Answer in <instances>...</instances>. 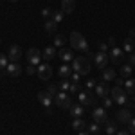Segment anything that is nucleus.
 I'll list each match as a JSON object with an SVG mask.
<instances>
[{
  "label": "nucleus",
  "mask_w": 135,
  "mask_h": 135,
  "mask_svg": "<svg viewBox=\"0 0 135 135\" xmlns=\"http://www.w3.org/2000/svg\"><path fill=\"white\" fill-rule=\"evenodd\" d=\"M70 45H72V49H76V51H79V52H85V54L90 52V49H88V42L85 40L83 34L78 32V31L70 32Z\"/></svg>",
  "instance_id": "obj_1"
},
{
  "label": "nucleus",
  "mask_w": 135,
  "mask_h": 135,
  "mask_svg": "<svg viewBox=\"0 0 135 135\" xmlns=\"http://www.w3.org/2000/svg\"><path fill=\"white\" fill-rule=\"evenodd\" d=\"M72 70L78 72L79 76H86V74L90 72V61H88V58H85V56L74 58L72 60Z\"/></svg>",
  "instance_id": "obj_2"
},
{
  "label": "nucleus",
  "mask_w": 135,
  "mask_h": 135,
  "mask_svg": "<svg viewBox=\"0 0 135 135\" xmlns=\"http://www.w3.org/2000/svg\"><path fill=\"white\" fill-rule=\"evenodd\" d=\"M110 94H112V97H114V103H117V104H126L128 103V94H126V90L121 85L114 86V88L110 90Z\"/></svg>",
  "instance_id": "obj_3"
},
{
  "label": "nucleus",
  "mask_w": 135,
  "mask_h": 135,
  "mask_svg": "<svg viewBox=\"0 0 135 135\" xmlns=\"http://www.w3.org/2000/svg\"><path fill=\"white\" fill-rule=\"evenodd\" d=\"M54 103L58 104L60 108H67V110L72 108V99H70V95L67 92H58V95L54 97Z\"/></svg>",
  "instance_id": "obj_4"
},
{
  "label": "nucleus",
  "mask_w": 135,
  "mask_h": 135,
  "mask_svg": "<svg viewBox=\"0 0 135 135\" xmlns=\"http://www.w3.org/2000/svg\"><path fill=\"white\" fill-rule=\"evenodd\" d=\"M25 58H27V63H29V65L38 67V65H40V61H42V52L38 51L36 47H32V49H29V51H27Z\"/></svg>",
  "instance_id": "obj_5"
},
{
  "label": "nucleus",
  "mask_w": 135,
  "mask_h": 135,
  "mask_svg": "<svg viewBox=\"0 0 135 135\" xmlns=\"http://www.w3.org/2000/svg\"><path fill=\"white\" fill-rule=\"evenodd\" d=\"M78 99H79V104H83V106H95V97L88 88L78 94Z\"/></svg>",
  "instance_id": "obj_6"
},
{
  "label": "nucleus",
  "mask_w": 135,
  "mask_h": 135,
  "mask_svg": "<svg viewBox=\"0 0 135 135\" xmlns=\"http://www.w3.org/2000/svg\"><path fill=\"white\" fill-rule=\"evenodd\" d=\"M36 74H38V78L43 79V81H49L52 78V67L49 63H42V65H38V69H36Z\"/></svg>",
  "instance_id": "obj_7"
},
{
  "label": "nucleus",
  "mask_w": 135,
  "mask_h": 135,
  "mask_svg": "<svg viewBox=\"0 0 135 135\" xmlns=\"http://www.w3.org/2000/svg\"><path fill=\"white\" fill-rule=\"evenodd\" d=\"M38 101H40V104L42 106H45V110H47V114H51V104L52 101H54V97H52L51 94L47 92V90H43V92H38Z\"/></svg>",
  "instance_id": "obj_8"
},
{
  "label": "nucleus",
  "mask_w": 135,
  "mask_h": 135,
  "mask_svg": "<svg viewBox=\"0 0 135 135\" xmlns=\"http://www.w3.org/2000/svg\"><path fill=\"white\" fill-rule=\"evenodd\" d=\"M110 60V56H108V52H95L94 54V63H95V67L99 69V70H104L106 69V63Z\"/></svg>",
  "instance_id": "obj_9"
},
{
  "label": "nucleus",
  "mask_w": 135,
  "mask_h": 135,
  "mask_svg": "<svg viewBox=\"0 0 135 135\" xmlns=\"http://www.w3.org/2000/svg\"><path fill=\"white\" fill-rule=\"evenodd\" d=\"M124 54L126 52L121 49V47H114V49H110V61L114 63V65H121L123 60H124Z\"/></svg>",
  "instance_id": "obj_10"
},
{
  "label": "nucleus",
  "mask_w": 135,
  "mask_h": 135,
  "mask_svg": "<svg viewBox=\"0 0 135 135\" xmlns=\"http://www.w3.org/2000/svg\"><path fill=\"white\" fill-rule=\"evenodd\" d=\"M92 119L95 123H99V124H104L106 121H108V114H106V108H99V106H95L92 112Z\"/></svg>",
  "instance_id": "obj_11"
},
{
  "label": "nucleus",
  "mask_w": 135,
  "mask_h": 135,
  "mask_svg": "<svg viewBox=\"0 0 135 135\" xmlns=\"http://www.w3.org/2000/svg\"><path fill=\"white\" fill-rule=\"evenodd\" d=\"M20 56H22V49H20V45H11L9 47V52H7V58H9V61L13 63H18V60H20Z\"/></svg>",
  "instance_id": "obj_12"
},
{
  "label": "nucleus",
  "mask_w": 135,
  "mask_h": 135,
  "mask_svg": "<svg viewBox=\"0 0 135 135\" xmlns=\"http://www.w3.org/2000/svg\"><path fill=\"white\" fill-rule=\"evenodd\" d=\"M132 110L130 108H121L119 112H117V121L119 123H123V124H128L130 121H132Z\"/></svg>",
  "instance_id": "obj_13"
},
{
  "label": "nucleus",
  "mask_w": 135,
  "mask_h": 135,
  "mask_svg": "<svg viewBox=\"0 0 135 135\" xmlns=\"http://www.w3.org/2000/svg\"><path fill=\"white\" fill-rule=\"evenodd\" d=\"M108 94H110V88H108L106 81H104V83H97V85H95V95H97V97L104 99V97H108Z\"/></svg>",
  "instance_id": "obj_14"
},
{
  "label": "nucleus",
  "mask_w": 135,
  "mask_h": 135,
  "mask_svg": "<svg viewBox=\"0 0 135 135\" xmlns=\"http://www.w3.org/2000/svg\"><path fill=\"white\" fill-rule=\"evenodd\" d=\"M6 72L9 74L11 78H18V76L22 74V67L18 65V63H13V61H11L9 65L6 67Z\"/></svg>",
  "instance_id": "obj_15"
},
{
  "label": "nucleus",
  "mask_w": 135,
  "mask_h": 135,
  "mask_svg": "<svg viewBox=\"0 0 135 135\" xmlns=\"http://www.w3.org/2000/svg\"><path fill=\"white\" fill-rule=\"evenodd\" d=\"M76 9V0H61V11L65 15H70Z\"/></svg>",
  "instance_id": "obj_16"
},
{
  "label": "nucleus",
  "mask_w": 135,
  "mask_h": 135,
  "mask_svg": "<svg viewBox=\"0 0 135 135\" xmlns=\"http://www.w3.org/2000/svg\"><path fill=\"white\" fill-rule=\"evenodd\" d=\"M58 56L61 58V61H72V60H74V52L70 51V49H65V47H61V49H60Z\"/></svg>",
  "instance_id": "obj_17"
},
{
  "label": "nucleus",
  "mask_w": 135,
  "mask_h": 135,
  "mask_svg": "<svg viewBox=\"0 0 135 135\" xmlns=\"http://www.w3.org/2000/svg\"><path fill=\"white\" fill-rule=\"evenodd\" d=\"M56 29H58V23L52 20H45V23H43V31L45 32H49V34H54L56 32Z\"/></svg>",
  "instance_id": "obj_18"
},
{
  "label": "nucleus",
  "mask_w": 135,
  "mask_h": 135,
  "mask_svg": "<svg viewBox=\"0 0 135 135\" xmlns=\"http://www.w3.org/2000/svg\"><path fill=\"white\" fill-rule=\"evenodd\" d=\"M115 78H117V74H115V70H114V69H108V67H106V69L103 70V79L106 81V83L114 81Z\"/></svg>",
  "instance_id": "obj_19"
},
{
  "label": "nucleus",
  "mask_w": 135,
  "mask_h": 135,
  "mask_svg": "<svg viewBox=\"0 0 135 135\" xmlns=\"http://www.w3.org/2000/svg\"><path fill=\"white\" fill-rule=\"evenodd\" d=\"M56 56H58V54H56V47H47V49L42 52V58L47 60V61L52 60V58H56Z\"/></svg>",
  "instance_id": "obj_20"
},
{
  "label": "nucleus",
  "mask_w": 135,
  "mask_h": 135,
  "mask_svg": "<svg viewBox=\"0 0 135 135\" xmlns=\"http://www.w3.org/2000/svg\"><path fill=\"white\" fill-rule=\"evenodd\" d=\"M124 90L128 95H135V79H126L124 81Z\"/></svg>",
  "instance_id": "obj_21"
},
{
  "label": "nucleus",
  "mask_w": 135,
  "mask_h": 135,
  "mask_svg": "<svg viewBox=\"0 0 135 135\" xmlns=\"http://www.w3.org/2000/svg\"><path fill=\"white\" fill-rule=\"evenodd\" d=\"M135 49V43H133V38H126L124 43H123V51L126 52V54H132Z\"/></svg>",
  "instance_id": "obj_22"
},
{
  "label": "nucleus",
  "mask_w": 135,
  "mask_h": 135,
  "mask_svg": "<svg viewBox=\"0 0 135 135\" xmlns=\"http://www.w3.org/2000/svg\"><path fill=\"white\" fill-rule=\"evenodd\" d=\"M70 115H72L74 119L81 117V115H83V104H72V108H70Z\"/></svg>",
  "instance_id": "obj_23"
},
{
  "label": "nucleus",
  "mask_w": 135,
  "mask_h": 135,
  "mask_svg": "<svg viewBox=\"0 0 135 135\" xmlns=\"http://www.w3.org/2000/svg\"><path fill=\"white\" fill-rule=\"evenodd\" d=\"M58 74H60L61 78H69V76L72 74V67H69V65H65V63H63L61 67L58 69Z\"/></svg>",
  "instance_id": "obj_24"
},
{
  "label": "nucleus",
  "mask_w": 135,
  "mask_h": 135,
  "mask_svg": "<svg viewBox=\"0 0 135 135\" xmlns=\"http://www.w3.org/2000/svg\"><path fill=\"white\" fill-rule=\"evenodd\" d=\"M104 130H106L108 135H115L117 133V126H115L114 121H106V123H104Z\"/></svg>",
  "instance_id": "obj_25"
},
{
  "label": "nucleus",
  "mask_w": 135,
  "mask_h": 135,
  "mask_svg": "<svg viewBox=\"0 0 135 135\" xmlns=\"http://www.w3.org/2000/svg\"><path fill=\"white\" fill-rule=\"evenodd\" d=\"M72 128L76 130V132H83V128H85V121L81 119V117L74 119V121H72Z\"/></svg>",
  "instance_id": "obj_26"
},
{
  "label": "nucleus",
  "mask_w": 135,
  "mask_h": 135,
  "mask_svg": "<svg viewBox=\"0 0 135 135\" xmlns=\"http://www.w3.org/2000/svg\"><path fill=\"white\" fill-rule=\"evenodd\" d=\"M132 76V65L128 63V65H123L121 67V78H124V79H128Z\"/></svg>",
  "instance_id": "obj_27"
},
{
  "label": "nucleus",
  "mask_w": 135,
  "mask_h": 135,
  "mask_svg": "<svg viewBox=\"0 0 135 135\" xmlns=\"http://www.w3.org/2000/svg\"><path fill=\"white\" fill-rule=\"evenodd\" d=\"M99 132H101V124L94 121L92 124L88 126V133H99Z\"/></svg>",
  "instance_id": "obj_28"
},
{
  "label": "nucleus",
  "mask_w": 135,
  "mask_h": 135,
  "mask_svg": "<svg viewBox=\"0 0 135 135\" xmlns=\"http://www.w3.org/2000/svg\"><path fill=\"white\" fill-rule=\"evenodd\" d=\"M63 15H65L63 11H52V20L56 22V23H60L63 20Z\"/></svg>",
  "instance_id": "obj_29"
},
{
  "label": "nucleus",
  "mask_w": 135,
  "mask_h": 135,
  "mask_svg": "<svg viewBox=\"0 0 135 135\" xmlns=\"http://www.w3.org/2000/svg\"><path fill=\"white\" fill-rule=\"evenodd\" d=\"M47 92L51 94L52 97H56L58 92H60V86H58V85H49V86H47Z\"/></svg>",
  "instance_id": "obj_30"
},
{
  "label": "nucleus",
  "mask_w": 135,
  "mask_h": 135,
  "mask_svg": "<svg viewBox=\"0 0 135 135\" xmlns=\"http://www.w3.org/2000/svg\"><path fill=\"white\" fill-rule=\"evenodd\" d=\"M7 65H9V58H7V54H0V70L6 69Z\"/></svg>",
  "instance_id": "obj_31"
},
{
  "label": "nucleus",
  "mask_w": 135,
  "mask_h": 135,
  "mask_svg": "<svg viewBox=\"0 0 135 135\" xmlns=\"http://www.w3.org/2000/svg\"><path fill=\"white\" fill-rule=\"evenodd\" d=\"M79 85H81V83H78V81H70V88H69V92H70V94L79 92Z\"/></svg>",
  "instance_id": "obj_32"
},
{
  "label": "nucleus",
  "mask_w": 135,
  "mask_h": 135,
  "mask_svg": "<svg viewBox=\"0 0 135 135\" xmlns=\"http://www.w3.org/2000/svg\"><path fill=\"white\" fill-rule=\"evenodd\" d=\"M63 43H65V38H63L61 34H58V36L54 38V45H56V47H63Z\"/></svg>",
  "instance_id": "obj_33"
},
{
  "label": "nucleus",
  "mask_w": 135,
  "mask_h": 135,
  "mask_svg": "<svg viewBox=\"0 0 135 135\" xmlns=\"http://www.w3.org/2000/svg\"><path fill=\"white\" fill-rule=\"evenodd\" d=\"M128 132L132 135H135V117H132V121L128 123Z\"/></svg>",
  "instance_id": "obj_34"
},
{
  "label": "nucleus",
  "mask_w": 135,
  "mask_h": 135,
  "mask_svg": "<svg viewBox=\"0 0 135 135\" xmlns=\"http://www.w3.org/2000/svg\"><path fill=\"white\" fill-rule=\"evenodd\" d=\"M58 86H60V90H61V92H65V90H69V88H70V81H61Z\"/></svg>",
  "instance_id": "obj_35"
},
{
  "label": "nucleus",
  "mask_w": 135,
  "mask_h": 135,
  "mask_svg": "<svg viewBox=\"0 0 135 135\" xmlns=\"http://www.w3.org/2000/svg\"><path fill=\"white\" fill-rule=\"evenodd\" d=\"M97 45H99V51H101V52H108V51H110V47H108V43H106V42H99Z\"/></svg>",
  "instance_id": "obj_36"
},
{
  "label": "nucleus",
  "mask_w": 135,
  "mask_h": 135,
  "mask_svg": "<svg viewBox=\"0 0 135 135\" xmlns=\"http://www.w3.org/2000/svg\"><path fill=\"white\" fill-rule=\"evenodd\" d=\"M103 104H104V108H110V106L114 104V99H110V97H104V99H103Z\"/></svg>",
  "instance_id": "obj_37"
},
{
  "label": "nucleus",
  "mask_w": 135,
  "mask_h": 135,
  "mask_svg": "<svg viewBox=\"0 0 135 135\" xmlns=\"http://www.w3.org/2000/svg\"><path fill=\"white\" fill-rule=\"evenodd\" d=\"M42 16H43V18H49V16H52V9H47V7H45V9L42 11Z\"/></svg>",
  "instance_id": "obj_38"
},
{
  "label": "nucleus",
  "mask_w": 135,
  "mask_h": 135,
  "mask_svg": "<svg viewBox=\"0 0 135 135\" xmlns=\"http://www.w3.org/2000/svg\"><path fill=\"white\" fill-rule=\"evenodd\" d=\"M106 43H108V47H110V49H114V47H117V45H115V38H114V36H110Z\"/></svg>",
  "instance_id": "obj_39"
},
{
  "label": "nucleus",
  "mask_w": 135,
  "mask_h": 135,
  "mask_svg": "<svg viewBox=\"0 0 135 135\" xmlns=\"http://www.w3.org/2000/svg\"><path fill=\"white\" fill-rule=\"evenodd\" d=\"M86 88H88V90H90V88H92V86H95V85H97V81H95V79H88V81H86Z\"/></svg>",
  "instance_id": "obj_40"
},
{
  "label": "nucleus",
  "mask_w": 135,
  "mask_h": 135,
  "mask_svg": "<svg viewBox=\"0 0 135 135\" xmlns=\"http://www.w3.org/2000/svg\"><path fill=\"white\" fill-rule=\"evenodd\" d=\"M115 135H132V133H130L128 130H117V133H115Z\"/></svg>",
  "instance_id": "obj_41"
},
{
  "label": "nucleus",
  "mask_w": 135,
  "mask_h": 135,
  "mask_svg": "<svg viewBox=\"0 0 135 135\" xmlns=\"http://www.w3.org/2000/svg\"><path fill=\"white\" fill-rule=\"evenodd\" d=\"M79 79H81V76H79L78 72H74L72 74V81H78V83H79Z\"/></svg>",
  "instance_id": "obj_42"
},
{
  "label": "nucleus",
  "mask_w": 135,
  "mask_h": 135,
  "mask_svg": "<svg viewBox=\"0 0 135 135\" xmlns=\"http://www.w3.org/2000/svg\"><path fill=\"white\" fill-rule=\"evenodd\" d=\"M130 65H132V67L135 65V54H133V52L130 54Z\"/></svg>",
  "instance_id": "obj_43"
},
{
  "label": "nucleus",
  "mask_w": 135,
  "mask_h": 135,
  "mask_svg": "<svg viewBox=\"0 0 135 135\" xmlns=\"http://www.w3.org/2000/svg\"><path fill=\"white\" fill-rule=\"evenodd\" d=\"M27 72H29V74H32V72H34V67H32V65H29V69H27Z\"/></svg>",
  "instance_id": "obj_44"
},
{
  "label": "nucleus",
  "mask_w": 135,
  "mask_h": 135,
  "mask_svg": "<svg viewBox=\"0 0 135 135\" xmlns=\"http://www.w3.org/2000/svg\"><path fill=\"white\" fill-rule=\"evenodd\" d=\"M78 135H90L88 132H78Z\"/></svg>",
  "instance_id": "obj_45"
},
{
  "label": "nucleus",
  "mask_w": 135,
  "mask_h": 135,
  "mask_svg": "<svg viewBox=\"0 0 135 135\" xmlns=\"http://www.w3.org/2000/svg\"><path fill=\"white\" fill-rule=\"evenodd\" d=\"M133 106H135V95H133Z\"/></svg>",
  "instance_id": "obj_46"
},
{
  "label": "nucleus",
  "mask_w": 135,
  "mask_h": 135,
  "mask_svg": "<svg viewBox=\"0 0 135 135\" xmlns=\"http://www.w3.org/2000/svg\"><path fill=\"white\" fill-rule=\"evenodd\" d=\"M9 2H18V0H9Z\"/></svg>",
  "instance_id": "obj_47"
},
{
  "label": "nucleus",
  "mask_w": 135,
  "mask_h": 135,
  "mask_svg": "<svg viewBox=\"0 0 135 135\" xmlns=\"http://www.w3.org/2000/svg\"><path fill=\"white\" fill-rule=\"evenodd\" d=\"M133 54H135V49H133Z\"/></svg>",
  "instance_id": "obj_48"
},
{
  "label": "nucleus",
  "mask_w": 135,
  "mask_h": 135,
  "mask_svg": "<svg viewBox=\"0 0 135 135\" xmlns=\"http://www.w3.org/2000/svg\"><path fill=\"white\" fill-rule=\"evenodd\" d=\"M0 43H2V40H0Z\"/></svg>",
  "instance_id": "obj_49"
}]
</instances>
